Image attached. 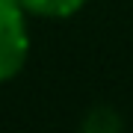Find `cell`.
Here are the masks:
<instances>
[{
	"label": "cell",
	"instance_id": "1",
	"mask_svg": "<svg viewBox=\"0 0 133 133\" xmlns=\"http://www.w3.org/2000/svg\"><path fill=\"white\" fill-rule=\"evenodd\" d=\"M30 36L24 24V6L18 0H0V83L12 80L24 68Z\"/></svg>",
	"mask_w": 133,
	"mask_h": 133
},
{
	"label": "cell",
	"instance_id": "2",
	"mask_svg": "<svg viewBox=\"0 0 133 133\" xmlns=\"http://www.w3.org/2000/svg\"><path fill=\"white\" fill-rule=\"evenodd\" d=\"M24 12L42 15V18H71L83 9L89 0H18Z\"/></svg>",
	"mask_w": 133,
	"mask_h": 133
},
{
	"label": "cell",
	"instance_id": "3",
	"mask_svg": "<svg viewBox=\"0 0 133 133\" xmlns=\"http://www.w3.org/2000/svg\"><path fill=\"white\" fill-rule=\"evenodd\" d=\"M80 127L89 130V133H115V130H121V118L115 115V109H109V107H95L83 118Z\"/></svg>",
	"mask_w": 133,
	"mask_h": 133
}]
</instances>
